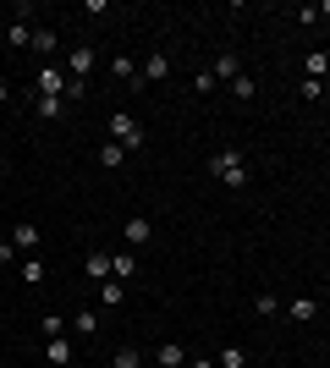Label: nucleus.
Here are the masks:
<instances>
[{"instance_id": "13", "label": "nucleus", "mask_w": 330, "mask_h": 368, "mask_svg": "<svg viewBox=\"0 0 330 368\" xmlns=\"http://www.w3.org/2000/svg\"><path fill=\"white\" fill-rule=\"evenodd\" d=\"M215 77L237 82V77H243V61H237V55H231V50H226V55H220V61H215Z\"/></svg>"}, {"instance_id": "14", "label": "nucleus", "mask_w": 330, "mask_h": 368, "mask_svg": "<svg viewBox=\"0 0 330 368\" xmlns=\"http://www.w3.org/2000/svg\"><path fill=\"white\" fill-rule=\"evenodd\" d=\"M110 77H116V82H138V61L116 55V61H110Z\"/></svg>"}, {"instance_id": "7", "label": "nucleus", "mask_w": 330, "mask_h": 368, "mask_svg": "<svg viewBox=\"0 0 330 368\" xmlns=\"http://www.w3.org/2000/svg\"><path fill=\"white\" fill-rule=\"evenodd\" d=\"M44 357H50L55 368H66V363H72V341H66V335H55V341H44Z\"/></svg>"}, {"instance_id": "8", "label": "nucleus", "mask_w": 330, "mask_h": 368, "mask_svg": "<svg viewBox=\"0 0 330 368\" xmlns=\"http://www.w3.org/2000/svg\"><path fill=\"white\" fill-rule=\"evenodd\" d=\"M132 275H138V259L132 253H116L110 259V281H132Z\"/></svg>"}, {"instance_id": "1", "label": "nucleus", "mask_w": 330, "mask_h": 368, "mask_svg": "<svg viewBox=\"0 0 330 368\" xmlns=\"http://www.w3.org/2000/svg\"><path fill=\"white\" fill-rule=\"evenodd\" d=\"M209 176L226 187H247V165H243V148H215L209 154Z\"/></svg>"}, {"instance_id": "19", "label": "nucleus", "mask_w": 330, "mask_h": 368, "mask_svg": "<svg viewBox=\"0 0 330 368\" xmlns=\"http://www.w3.org/2000/svg\"><path fill=\"white\" fill-rule=\"evenodd\" d=\"M110 368H144V352H138V347H122Z\"/></svg>"}, {"instance_id": "20", "label": "nucleus", "mask_w": 330, "mask_h": 368, "mask_svg": "<svg viewBox=\"0 0 330 368\" xmlns=\"http://www.w3.org/2000/svg\"><path fill=\"white\" fill-rule=\"evenodd\" d=\"M220 368H247V352L243 347H220Z\"/></svg>"}, {"instance_id": "12", "label": "nucleus", "mask_w": 330, "mask_h": 368, "mask_svg": "<svg viewBox=\"0 0 330 368\" xmlns=\"http://www.w3.org/2000/svg\"><path fill=\"white\" fill-rule=\"evenodd\" d=\"M6 242L17 247V253H28V247H39V231H33V225H17V231H11Z\"/></svg>"}, {"instance_id": "27", "label": "nucleus", "mask_w": 330, "mask_h": 368, "mask_svg": "<svg viewBox=\"0 0 330 368\" xmlns=\"http://www.w3.org/2000/svg\"><path fill=\"white\" fill-rule=\"evenodd\" d=\"M187 368H209V357H198V363H187Z\"/></svg>"}, {"instance_id": "9", "label": "nucleus", "mask_w": 330, "mask_h": 368, "mask_svg": "<svg viewBox=\"0 0 330 368\" xmlns=\"http://www.w3.org/2000/svg\"><path fill=\"white\" fill-rule=\"evenodd\" d=\"M303 72H309V77L319 82V77L330 72V55H325V50H309V55H303Z\"/></svg>"}, {"instance_id": "25", "label": "nucleus", "mask_w": 330, "mask_h": 368, "mask_svg": "<svg viewBox=\"0 0 330 368\" xmlns=\"http://www.w3.org/2000/svg\"><path fill=\"white\" fill-rule=\"evenodd\" d=\"M275 308H281V303H275L270 291H259V297H253V313H265V319H270V313H275Z\"/></svg>"}, {"instance_id": "23", "label": "nucleus", "mask_w": 330, "mask_h": 368, "mask_svg": "<svg viewBox=\"0 0 330 368\" xmlns=\"http://www.w3.org/2000/svg\"><path fill=\"white\" fill-rule=\"evenodd\" d=\"M122 154H127L122 144H105V148H100V165H105V171H116V165H122Z\"/></svg>"}, {"instance_id": "21", "label": "nucleus", "mask_w": 330, "mask_h": 368, "mask_svg": "<svg viewBox=\"0 0 330 368\" xmlns=\"http://www.w3.org/2000/svg\"><path fill=\"white\" fill-rule=\"evenodd\" d=\"M88 275L105 281V275H110V253H88Z\"/></svg>"}, {"instance_id": "10", "label": "nucleus", "mask_w": 330, "mask_h": 368, "mask_svg": "<svg viewBox=\"0 0 330 368\" xmlns=\"http://www.w3.org/2000/svg\"><path fill=\"white\" fill-rule=\"evenodd\" d=\"M154 363H160V368H187V352L176 347V341H165V347H160V357H154Z\"/></svg>"}, {"instance_id": "5", "label": "nucleus", "mask_w": 330, "mask_h": 368, "mask_svg": "<svg viewBox=\"0 0 330 368\" xmlns=\"http://www.w3.org/2000/svg\"><path fill=\"white\" fill-rule=\"evenodd\" d=\"M122 237H127V242H132V247H144L149 237H154V225H149V215H132V220L122 225Z\"/></svg>"}, {"instance_id": "24", "label": "nucleus", "mask_w": 330, "mask_h": 368, "mask_svg": "<svg viewBox=\"0 0 330 368\" xmlns=\"http://www.w3.org/2000/svg\"><path fill=\"white\" fill-rule=\"evenodd\" d=\"M22 281H33V286L44 281V264H39V259H22Z\"/></svg>"}, {"instance_id": "6", "label": "nucleus", "mask_w": 330, "mask_h": 368, "mask_svg": "<svg viewBox=\"0 0 330 368\" xmlns=\"http://www.w3.org/2000/svg\"><path fill=\"white\" fill-rule=\"evenodd\" d=\"M171 77V61H165V55H149L144 66H138V82H165Z\"/></svg>"}, {"instance_id": "17", "label": "nucleus", "mask_w": 330, "mask_h": 368, "mask_svg": "<svg viewBox=\"0 0 330 368\" xmlns=\"http://www.w3.org/2000/svg\"><path fill=\"white\" fill-rule=\"evenodd\" d=\"M39 330H44V341H55V335H66V319H61V313H44Z\"/></svg>"}, {"instance_id": "26", "label": "nucleus", "mask_w": 330, "mask_h": 368, "mask_svg": "<svg viewBox=\"0 0 330 368\" xmlns=\"http://www.w3.org/2000/svg\"><path fill=\"white\" fill-rule=\"evenodd\" d=\"M11 259H17V247H11V242H0V264H11Z\"/></svg>"}, {"instance_id": "11", "label": "nucleus", "mask_w": 330, "mask_h": 368, "mask_svg": "<svg viewBox=\"0 0 330 368\" xmlns=\"http://www.w3.org/2000/svg\"><path fill=\"white\" fill-rule=\"evenodd\" d=\"M6 44H11V50H28V44H33V28H28V22H11V28H6Z\"/></svg>"}, {"instance_id": "22", "label": "nucleus", "mask_w": 330, "mask_h": 368, "mask_svg": "<svg viewBox=\"0 0 330 368\" xmlns=\"http://www.w3.org/2000/svg\"><path fill=\"white\" fill-rule=\"evenodd\" d=\"M100 303L105 308H122V281H105V286H100Z\"/></svg>"}, {"instance_id": "18", "label": "nucleus", "mask_w": 330, "mask_h": 368, "mask_svg": "<svg viewBox=\"0 0 330 368\" xmlns=\"http://www.w3.org/2000/svg\"><path fill=\"white\" fill-rule=\"evenodd\" d=\"M33 110H39L44 121H55V116L66 110V99H50V94H39V104H33Z\"/></svg>"}, {"instance_id": "2", "label": "nucleus", "mask_w": 330, "mask_h": 368, "mask_svg": "<svg viewBox=\"0 0 330 368\" xmlns=\"http://www.w3.org/2000/svg\"><path fill=\"white\" fill-rule=\"evenodd\" d=\"M110 144H122V148H138V144H144V126H138V116L116 110V116H110Z\"/></svg>"}, {"instance_id": "3", "label": "nucleus", "mask_w": 330, "mask_h": 368, "mask_svg": "<svg viewBox=\"0 0 330 368\" xmlns=\"http://www.w3.org/2000/svg\"><path fill=\"white\" fill-rule=\"evenodd\" d=\"M66 88H72V72H61V66H44V72H39V94L66 99Z\"/></svg>"}, {"instance_id": "4", "label": "nucleus", "mask_w": 330, "mask_h": 368, "mask_svg": "<svg viewBox=\"0 0 330 368\" xmlns=\"http://www.w3.org/2000/svg\"><path fill=\"white\" fill-rule=\"evenodd\" d=\"M94 66H100V55H94V50H88V44H78V50H72V55H66V72H72V77H88V72H94Z\"/></svg>"}, {"instance_id": "15", "label": "nucleus", "mask_w": 330, "mask_h": 368, "mask_svg": "<svg viewBox=\"0 0 330 368\" xmlns=\"http://www.w3.org/2000/svg\"><path fill=\"white\" fill-rule=\"evenodd\" d=\"M33 50L39 55H55V28H33Z\"/></svg>"}, {"instance_id": "16", "label": "nucleus", "mask_w": 330, "mask_h": 368, "mask_svg": "<svg viewBox=\"0 0 330 368\" xmlns=\"http://www.w3.org/2000/svg\"><path fill=\"white\" fill-rule=\"evenodd\" d=\"M314 313H319V303H314V297H297V303H292V319H297V325H309Z\"/></svg>"}]
</instances>
